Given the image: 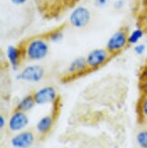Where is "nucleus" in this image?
<instances>
[{
	"mask_svg": "<svg viewBox=\"0 0 147 148\" xmlns=\"http://www.w3.org/2000/svg\"><path fill=\"white\" fill-rule=\"evenodd\" d=\"M25 59L38 62L44 59L48 56L50 47L46 37L37 36L25 41L22 45Z\"/></svg>",
	"mask_w": 147,
	"mask_h": 148,
	"instance_id": "f257e3e1",
	"label": "nucleus"
},
{
	"mask_svg": "<svg viewBox=\"0 0 147 148\" xmlns=\"http://www.w3.org/2000/svg\"><path fill=\"white\" fill-rule=\"evenodd\" d=\"M128 35L129 32L126 27H121L108 38L105 44V48L112 56H116L122 51H124L128 44Z\"/></svg>",
	"mask_w": 147,
	"mask_h": 148,
	"instance_id": "f03ea898",
	"label": "nucleus"
},
{
	"mask_svg": "<svg viewBox=\"0 0 147 148\" xmlns=\"http://www.w3.org/2000/svg\"><path fill=\"white\" fill-rule=\"evenodd\" d=\"M89 71H95L110 61L112 55L106 48H94L85 56Z\"/></svg>",
	"mask_w": 147,
	"mask_h": 148,
	"instance_id": "7ed1b4c3",
	"label": "nucleus"
},
{
	"mask_svg": "<svg viewBox=\"0 0 147 148\" xmlns=\"http://www.w3.org/2000/svg\"><path fill=\"white\" fill-rule=\"evenodd\" d=\"M91 20V12L86 6L78 5L72 10L68 16L69 24L73 27L81 29L85 27Z\"/></svg>",
	"mask_w": 147,
	"mask_h": 148,
	"instance_id": "20e7f679",
	"label": "nucleus"
},
{
	"mask_svg": "<svg viewBox=\"0 0 147 148\" xmlns=\"http://www.w3.org/2000/svg\"><path fill=\"white\" fill-rule=\"evenodd\" d=\"M44 76V68L41 65L32 64L24 67L16 75V79L27 83H38Z\"/></svg>",
	"mask_w": 147,
	"mask_h": 148,
	"instance_id": "39448f33",
	"label": "nucleus"
},
{
	"mask_svg": "<svg viewBox=\"0 0 147 148\" xmlns=\"http://www.w3.org/2000/svg\"><path fill=\"white\" fill-rule=\"evenodd\" d=\"M86 72H89L87 64L85 61V57L84 56H78L73 59L68 66L66 67L65 74H64V80L70 81L75 79L76 77H79L81 75H84Z\"/></svg>",
	"mask_w": 147,
	"mask_h": 148,
	"instance_id": "423d86ee",
	"label": "nucleus"
},
{
	"mask_svg": "<svg viewBox=\"0 0 147 148\" xmlns=\"http://www.w3.org/2000/svg\"><path fill=\"white\" fill-rule=\"evenodd\" d=\"M34 99L36 105L54 104L59 99L56 89L52 86H46L39 88L33 93Z\"/></svg>",
	"mask_w": 147,
	"mask_h": 148,
	"instance_id": "0eeeda50",
	"label": "nucleus"
},
{
	"mask_svg": "<svg viewBox=\"0 0 147 148\" xmlns=\"http://www.w3.org/2000/svg\"><path fill=\"white\" fill-rule=\"evenodd\" d=\"M28 124L29 117L27 113L19 110H15L8 119V126L11 132L18 133L23 131L28 125Z\"/></svg>",
	"mask_w": 147,
	"mask_h": 148,
	"instance_id": "6e6552de",
	"label": "nucleus"
},
{
	"mask_svg": "<svg viewBox=\"0 0 147 148\" xmlns=\"http://www.w3.org/2000/svg\"><path fill=\"white\" fill-rule=\"evenodd\" d=\"M5 56L12 70H14L16 72L18 71L19 67L21 66V63L25 58L22 47L10 45V46L6 47Z\"/></svg>",
	"mask_w": 147,
	"mask_h": 148,
	"instance_id": "1a4fd4ad",
	"label": "nucleus"
},
{
	"mask_svg": "<svg viewBox=\"0 0 147 148\" xmlns=\"http://www.w3.org/2000/svg\"><path fill=\"white\" fill-rule=\"evenodd\" d=\"M35 142V134L31 131H21L15 134L10 140L14 148H30Z\"/></svg>",
	"mask_w": 147,
	"mask_h": 148,
	"instance_id": "9d476101",
	"label": "nucleus"
},
{
	"mask_svg": "<svg viewBox=\"0 0 147 148\" xmlns=\"http://www.w3.org/2000/svg\"><path fill=\"white\" fill-rule=\"evenodd\" d=\"M56 118V114L52 112L51 114L44 115L41 117L36 125V130L41 136H46L48 134L55 124V120Z\"/></svg>",
	"mask_w": 147,
	"mask_h": 148,
	"instance_id": "9b49d317",
	"label": "nucleus"
},
{
	"mask_svg": "<svg viewBox=\"0 0 147 148\" xmlns=\"http://www.w3.org/2000/svg\"><path fill=\"white\" fill-rule=\"evenodd\" d=\"M36 105V104L34 99L33 94L27 95L24 96V97L17 103V105L16 106V110H19V111L27 113V112L32 110Z\"/></svg>",
	"mask_w": 147,
	"mask_h": 148,
	"instance_id": "f8f14e48",
	"label": "nucleus"
},
{
	"mask_svg": "<svg viewBox=\"0 0 147 148\" xmlns=\"http://www.w3.org/2000/svg\"><path fill=\"white\" fill-rule=\"evenodd\" d=\"M145 34V30L142 27H138L129 32L128 35V44L129 46H135L139 44L144 38Z\"/></svg>",
	"mask_w": 147,
	"mask_h": 148,
	"instance_id": "ddd939ff",
	"label": "nucleus"
},
{
	"mask_svg": "<svg viewBox=\"0 0 147 148\" xmlns=\"http://www.w3.org/2000/svg\"><path fill=\"white\" fill-rule=\"evenodd\" d=\"M137 113L142 122L147 120V95H142L137 105Z\"/></svg>",
	"mask_w": 147,
	"mask_h": 148,
	"instance_id": "4468645a",
	"label": "nucleus"
},
{
	"mask_svg": "<svg viewBox=\"0 0 147 148\" xmlns=\"http://www.w3.org/2000/svg\"><path fill=\"white\" fill-rule=\"evenodd\" d=\"M46 37L50 43H59L64 38V29L62 27L54 29L53 31L49 32Z\"/></svg>",
	"mask_w": 147,
	"mask_h": 148,
	"instance_id": "2eb2a0df",
	"label": "nucleus"
},
{
	"mask_svg": "<svg viewBox=\"0 0 147 148\" xmlns=\"http://www.w3.org/2000/svg\"><path fill=\"white\" fill-rule=\"evenodd\" d=\"M139 88L142 95H147V70L144 67L139 75Z\"/></svg>",
	"mask_w": 147,
	"mask_h": 148,
	"instance_id": "dca6fc26",
	"label": "nucleus"
},
{
	"mask_svg": "<svg viewBox=\"0 0 147 148\" xmlns=\"http://www.w3.org/2000/svg\"><path fill=\"white\" fill-rule=\"evenodd\" d=\"M136 143L140 148H147V129L141 130L137 133Z\"/></svg>",
	"mask_w": 147,
	"mask_h": 148,
	"instance_id": "f3484780",
	"label": "nucleus"
},
{
	"mask_svg": "<svg viewBox=\"0 0 147 148\" xmlns=\"http://www.w3.org/2000/svg\"><path fill=\"white\" fill-rule=\"evenodd\" d=\"M146 51V45L143 43H139L135 46H133V52L138 56H142Z\"/></svg>",
	"mask_w": 147,
	"mask_h": 148,
	"instance_id": "a211bd4d",
	"label": "nucleus"
},
{
	"mask_svg": "<svg viewBox=\"0 0 147 148\" xmlns=\"http://www.w3.org/2000/svg\"><path fill=\"white\" fill-rule=\"evenodd\" d=\"M126 1L125 0H116L113 2V8L116 10H122L125 6Z\"/></svg>",
	"mask_w": 147,
	"mask_h": 148,
	"instance_id": "6ab92c4d",
	"label": "nucleus"
},
{
	"mask_svg": "<svg viewBox=\"0 0 147 148\" xmlns=\"http://www.w3.org/2000/svg\"><path fill=\"white\" fill-rule=\"evenodd\" d=\"M109 1L110 0H94V3L98 8H104V6L108 5Z\"/></svg>",
	"mask_w": 147,
	"mask_h": 148,
	"instance_id": "aec40b11",
	"label": "nucleus"
},
{
	"mask_svg": "<svg viewBox=\"0 0 147 148\" xmlns=\"http://www.w3.org/2000/svg\"><path fill=\"white\" fill-rule=\"evenodd\" d=\"M29 0H10V2L15 5H23L27 4Z\"/></svg>",
	"mask_w": 147,
	"mask_h": 148,
	"instance_id": "412c9836",
	"label": "nucleus"
},
{
	"mask_svg": "<svg viewBox=\"0 0 147 148\" xmlns=\"http://www.w3.org/2000/svg\"><path fill=\"white\" fill-rule=\"evenodd\" d=\"M142 27L145 30V32H147V12L142 18Z\"/></svg>",
	"mask_w": 147,
	"mask_h": 148,
	"instance_id": "4be33fe9",
	"label": "nucleus"
},
{
	"mask_svg": "<svg viewBox=\"0 0 147 148\" xmlns=\"http://www.w3.org/2000/svg\"><path fill=\"white\" fill-rule=\"evenodd\" d=\"M5 123H6V121H5V116L3 114H1L0 115V129H3L5 125Z\"/></svg>",
	"mask_w": 147,
	"mask_h": 148,
	"instance_id": "5701e85b",
	"label": "nucleus"
},
{
	"mask_svg": "<svg viewBox=\"0 0 147 148\" xmlns=\"http://www.w3.org/2000/svg\"><path fill=\"white\" fill-rule=\"evenodd\" d=\"M144 68H145L146 70H147V58L145 59V61H144V66H143Z\"/></svg>",
	"mask_w": 147,
	"mask_h": 148,
	"instance_id": "b1692460",
	"label": "nucleus"
},
{
	"mask_svg": "<svg viewBox=\"0 0 147 148\" xmlns=\"http://www.w3.org/2000/svg\"><path fill=\"white\" fill-rule=\"evenodd\" d=\"M144 8L147 9V0H144Z\"/></svg>",
	"mask_w": 147,
	"mask_h": 148,
	"instance_id": "393cba45",
	"label": "nucleus"
},
{
	"mask_svg": "<svg viewBox=\"0 0 147 148\" xmlns=\"http://www.w3.org/2000/svg\"><path fill=\"white\" fill-rule=\"evenodd\" d=\"M146 45H147V39H146Z\"/></svg>",
	"mask_w": 147,
	"mask_h": 148,
	"instance_id": "a878e982",
	"label": "nucleus"
}]
</instances>
